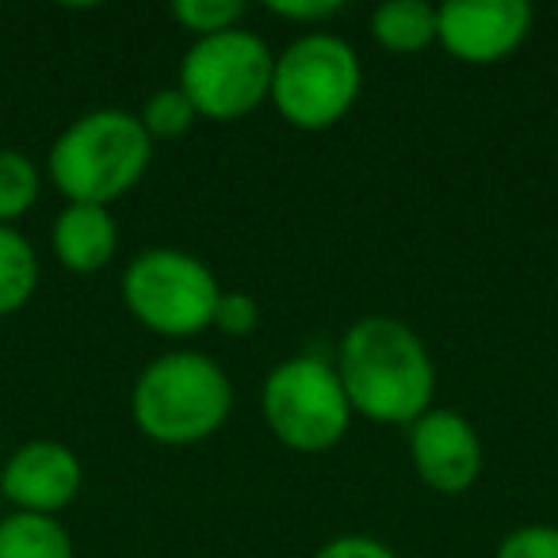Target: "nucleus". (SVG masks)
Instances as JSON below:
<instances>
[{
    "mask_svg": "<svg viewBox=\"0 0 558 558\" xmlns=\"http://www.w3.org/2000/svg\"><path fill=\"white\" fill-rule=\"evenodd\" d=\"M337 375L352 413L410 428L433 410L436 364L425 341L398 318H360L337 352Z\"/></svg>",
    "mask_w": 558,
    "mask_h": 558,
    "instance_id": "1",
    "label": "nucleus"
},
{
    "mask_svg": "<svg viewBox=\"0 0 558 558\" xmlns=\"http://www.w3.org/2000/svg\"><path fill=\"white\" fill-rule=\"evenodd\" d=\"M233 410V383L207 352L177 349L149 360L131 390V417L138 433L165 448H192L226 425Z\"/></svg>",
    "mask_w": 558,
    "mask_h": 558,
    "instance_id": "2",
    "label": "nucleus"
},
{
    "mask_svg": "<svg viewBox=\"0 0 558 558\" xmlns=\"http://www.w3.org/2000/svg\"><path fill=\"white\" fill-rule=\"evenodd\" d=\"M154 161V138L138 116L123 108H96L73 119L54 138L47 169L70 203L111 207L138 187Z\"/></svg>",
    "mask_w": 558,
    "mask_h": 558,
    "instance_id": "3",
    "label": "nucleus"
},
{
    "mask_svg": "<svg viewBox=\"0 0 558 558\" xmlns=\"http://www.w3.org/2000/svg\"><path fill=\"white\" fill-rule=\"evenodd\" d=\"M364 65L352 43L329 32H306L276 58L271 104L295 131H329L356 104Z\"/></svg>",
    "mask_w": 558,
    "mask_h": 558,
    "instance_id": "4",
    "label": "nucleus"
},
{
    "mask_svg": "<svg viewBox=\"0 0 558 558\" xmlns=\"http://www.w3.org/2000/svg\"><path fill=\"white\" fill-rule=\"evenodd\" d=\"M260 410L271 436L306 456L337 448L352 425L341 375L322 356H291L271 367L260 390Z\"/></svg>",
    "mask_w": 558,
    "mask_h": 558,
    "instance_id": "5",
    "label": "nucleus"
},
{
    "mask_svg": "<svg viewBox=\"0 0 558 558\" xmlns=\"http://www.w3.org/2000/svg\"><path fill=\"white\" fill-rule=\"evenodd\" d=\"M218 299H222V288L215 271L184 248H146L123 271V303L149 333H203L215 326Z\"/></svg>",
    "mask_w": 558,
    "mask_h": 558,
    "instance_id": "6",
    "label": "nucleus"
},
{
    "mask_svg": "<svg viewBox=\"0 0 558 558\" xmlns=\"http://www.w3.org/2000/svg\"><path fill=\"white\" fill-rule=\"evenodd\" d=\"M276 54L253 32H222L195 39L180 62V93L192 100L199 119L233 123L271 100Z\"/></svg>",
    "mask_w": 558,
    "mask_h": 558,
    "instance_id": "7",
    "label": "nucleus"
},
{
    "mask_svg": "<svg viewBox=\"0 0 558 558\" xmlns=\"http://www.w3.org/2000/svg\"><path fill=\"white\" fill-rule=\"evenodd\" d=\"M527 0H448L440 4V47L456 62L494 65L524 47L532 35Z\"/></svg>",
    "mask_w": 558,
    "mask_h": 558,
    "instance_id": "8",
    "label": "nucleus"
},
{
    "mask_svg": "<svg viewBox=\"0 0 558 558\" xmlns=\"http://www.w3.org/2000/svg\"><path fill=\"white\" fill-rule=\"evenodd\" d=\"M410 459L433 494L459 497L482 474V440L463 413L433 405L410 425Z\"/></svg>",
    "mask_w": 558,
    "mask_h": 558,
    "instance_id": "9",
    "label": "nucleus"
},
{
    "mask_svg": "<svg viewBox=\"0 0 558 558\" xmlns=\"http://www.w3.org/2000/svg\"><path fill=\"white\" fill-rule=\"evenodd\" d=\"M81 482L85 471L77 451L62 440H27L0 466V497L12 505V512L58 517L77 501Z\"/></svg>",
    "mask_w": 558,
    "mask_h": 558,
    "instance_id": "10",
    "label": "nucleus"
},
{
    "mask_svg": "<svg viewBox=\"0 0 558 558\" xmlns=\"http://www.w3.org/2000/svg\"><path fill=\"white\" fill-rule=\"evenodd\" d=\"M50 248H54L58 264L77 271V276H93V271L108 268L119 248L116 215L108 207H96V203H70L50 226Z\"/></svg>",
    "mask_w": 558,
    "mask_h": 558,
    "instance_id": "11",
    "label": "nucleus"
},
{
    "mask_svg": "<svg viewBox=\"0 0 558 558\" xmlns=\"http://www.w3.org/2000/svg\"><path fill=\"white\" fill-rule=\"evenodd\" d=\"M372 35L390 54H421L440 39V9L428 0H387L372 12Z\"/></svg>",
    "mask_w": 558,
    "mask_h": 558,
    "instance_id": "12",
    "label": "nucleus"
},
{
    "mask_svg": "<svg viewBox=\"0 0 558 558\" xmlns=\"http://www.w3.org/2000/svg\"><path fill=\"white\" fill-rule=\"evenodd\" d=\"M0 558H73V535L58 517L4 512L0 517Z\"/></svg>",
    "mask_w": 558,
    "mask_h": 558,
    "instance_id": "13",
    "label": "nucleus"
},
{
    "mask_svg": "<svg viewBox=\"0 0 558 558\" xmlns=\"http://www.w3.org/2000/svg\"><path fill=\"white\" fill-rule=\"evenodd\" d=\"M39 291V256L35 245L16 230L0 226V318L20 314Z\"/></svg>",
    "mask_w": 558,
    "mask_h": 558,
    "instance_id": "14",
    "label": "nucleus"
},
{
    "mask_svg": "<svg viewBox=\"0 0 558 558\" xmlns=\"http://www.w3.org/2000/svg\"><path fill=\"white\" fill-rule=\"evenodd\" d=\"M43 177L20 149H0V226H16L39 203Z\"/></svg>",
    "mask_w": 558,
    "mask_h": 558,
    "instance_id": "15",
    "label": "nucleus"
},
{
    "mask_svg": "<svg viewBox=\"0 0 558 558\" xmlns=\"http://www.w3.org/2000/svg\"><path fill=\"white\" fill-rule=\"evenodd\" d=\"M142 126L154 142H169V138H184L187 131L195 126L199 111L192 108L180 85H169V88H157L146 104H142Z\"/></svg>",
    "mask_w": 558,
    "mask_h": 558,
    "instance_id": "16",
    "label": "nucleus"
},
{
    "mask_svg": "<svg viewBox=\"0 0 558 558\" xmlns=\"http://www.w3.org/2000/svg\"><path fill=\"white\" fill-rule=\"evenodd\" d=\"M248 16L241 0H177L172 4V20L195 39H210V35L238 32V24Z\"/></svg>",
    "mask_w": 558,
    "mask_h": 558,
    "instance_id": "17",
    "label": "nucleus"
},
{
    "mask_svg": "<svg viewBox=\"0 0 558 558\" xmlns=\"http://www.w3.org/2000/svg\"><path fill=\"white\" fill-rule=\"evenodd\" d=\"M494 558H558V527L555 524L512 527Z\"/></svg>",
    "mask_w": 558,
    "mask_h": 558,
    "instance_id": "18",
    "label": "nucleus"
},
{
    "mask_svg": "<svg viewBox=\"0 0 558 558\" xmlns=\"http://www.w3.org/2000/svg\"><path fill=\"white\" fill-rule=\"evenodd\" d=\"M260 322V306L245 291H222L215 306V329L226 337H248Z\"/></svg>",
    "mask_w": 558,
    "mask_h": 558,
    "instance_id": "19",
    "label": "nucleus"
},
{
    "mask_svg": "<svg viewBox=\"0 0 558 558\" xmlns=\"http://www.w3.org/2000/svg\"><path fill=\"white\" fill-rule=\"evenodd\" d=\"M268 12L291 24H326V20L341 16L344 0H268Z\"/></svg>",
    "mask_w": 558,
    "mask_h": 558,
    "instance_id": "20",
    "label": "nucleus"
},
{
    "mask_svg": "<svg viewBox=\"0 0 558 558\" xmlns=\"http://www.w3.org/2000/svg\"><path fill=\"white\" fill-rule=\"evenodd\" d=\"M314 558H402L395 547H387L383 539L372 535H337V539L322 543L314 550Z\"/></svg>",
    "mask_w": 558,
    "mask_h": 558,
    "instance_id": "21",
    "label": "nucleus"
},
{
    "mask_svg": "<svg viewBox=\"0 0 558 558\" xmlns=\"http://www.w3.org/2000/svg\"><path fill=\"white\" fill-rule=\"evenodd\" d=\"M0 505H4V497H0ZM0 517H4V512H0Z\"/></svg>",
    "mask_w": 558,
    "mask_h": 558,
    "instance_id": "22",
    "label": "nucleus"
}]
</instances>
